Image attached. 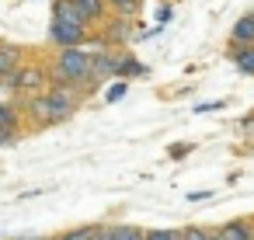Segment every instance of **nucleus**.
I'll return each mask as SVG.
<instances>
[{
	"label": "nucleus",
	"instance_id": "obj_13",
	"mask_svg": "<svg viewBox=\"0 0 254 240\" xmlns=\"http://www.w3.org/2000/svg\"><path fill=\"white\" fill-rule=\"evenodd\" d=\"M53 18H60V21H84V14H80V7L73 4V0H56L53 4ZM87 25V21H84ZM91 28V25H87Z\"/></svg>",
	"mask_w": 254,
	"mask_h": 240
},
{
	"label": "nucleus",
	"instance_id": "obj_7",
	"mask_svg": "<svg viewBox=\"0 0 254 240\" xmlns=\"http://www.w3.org/2000/svg\"><path fill=\"white\" fill-rule=\"evenodd\" d=\"M115 73H119V53L98 49V53H94V84L105 80V77H115Z\"/></svg>",
	"mask_w": 254,
	"mask_h": 240
},
{
	"label": "nucleus",
	"instance_id": "obj_5",
	"mask_svg": "<svg viewBox=\"0 0 254 240\" xmlns=\"http://www.w3.org/2000/svg\"><path fill=\"white\" fill-rule=\"evenodd\" d=\"M18 105H21L25 119H32L39 129H46V125H56V112H53V101H49V94H28V98H21Z\"/></svg>",
	"mask_w": 254,
	"mask_h": 240
},
{
	"label": "nucleus",
	"instance_id": "obj_9",
	"mask_svg": "<svg viewBox=\"0 0 254 240\" xmlns=\"http://www.w3.org/2000/svg\"><path fill=\"white\" fill-rule=\"evenodd\" d=\"M73 4L80 7V14H84L87 25H98V21L108 18V0H73Z\"/></svg>",
	"mask_w": 254,
	"mask_h": 240
},
{
	"label": "nucleus",
	"instance_id": "obj_18",
	"mask_svg": "<svg viewBox=\"0 0 254 240\" xmlns=\"http://www.w3.org/2000/svg\"><path fill=\"white\" fill-rule=\"evenodd\" d=\"M108 7H112V11H119L122 18H129V14L139 7V0H108Z\"/></svg>",
	"mask_w": 254,
	"mask_h": 240
},
{
	"label": "nucleus",
	"instance_id": "obj_26",
	"mask_svg": "<svg viewBox=\"0 0 254 240\" xmlns=\"http://www.w3.org/2000/svg\"><path fill=\"white\" fill-rule=\"evenodd\" d=\"M21 240H46V237H21Z\"/></svg>",
	"mask_w": 254,
	"mask_h": 240
},
{
	"label": "nucleus",
	"instance_id": "obj_6",
	"mask_svg": "<svg viewBox=\"0 0 254 240\" xmlns=\"http://www.w3.org/2000/svg\"><path fill=\"white\" fill-rule=\"evenodd\" d=\"M240 46H254V11L237 18L230 28V49H240Z\"/></svg>",
	"mask_w": 254,
	"mask_h": 240
},
{
	"label": "nucleus",
	"instance_id": "obj_16",
	"mask_svg": "<svg viewBox=\"0 0 254 240\" xmlns=\"http://www.w3.org/2000/svg\"><path fill=\"white\" fill-rule=\"evenodd\" d=\"M115 240H146V230H139V226H115Z\"/></svg>",
	"mask_w": 254,
	"mask_h": 240
},
{
	"label": "nucleus",
	"instance_id": "obj_10",
	"mask_svg": "<svg viewBox=\"0 0 254 240\" xmlns=\"http://www.w3.org/2000/svg\"><path fill=\"white\" fill-rule=\"evenodd\" d=\"M21 122H25V115H21V105L14 98L0 101V129H21Z\"/></svg>",
	"mask_w": 254,
	"mask_h": 240
},
{
	"label": "nucleus",
	"instance_id": "obj_11",
	"mask_svg": "<svg viewBox=\"0 0 254 240\" xmlns=\"http://www.w3.org/2000/svg\"><path fill=\"white\" fill-rule=\"evenodd\" d=\"M25 63V49H18V46H0V73H11L14 66H21Z\"/></svg>",
	"mask_w": 254,
	"mask_h": 240
},
{
	"label": "nucleus",
	"instance_id": "obj_4",
	"mask_svg": "<svg viewBox=\"0 0 254 240\" xmlns=\"http://www.w3.org/2000/svg\"><path fill=\"white\" fill-rule=\"evenodd\" d=\"M49 42H53L56 49L84 46V42H87V25H84V21H60V18H53V25H49Z\"/></svg>",
	"mask_w": 254,
	"mask_h": 240
},
{
	"label": "nucleus",
	"instance_id": "obj_15",
	"mask_svg": "<svg viewBox=\"0 0 254 240\" xmlns=\"http://www.w3.org/2000/svg\"><path fill=\"white\" fill-rule=\"evenodd\" d=\"M94 233H98V223H87V226H73L60 233V240H94Z\"/></svg>",
	"mask_w": 254,
	"mask_h": 240
},
{
	"label": "nucleus",
	"instance_id": "obj_24",
	"mask_svg": "<svg viewBox=\"0 0 254 240\" xmlns=\"http://www.w3.org/2000/svg\"><path fill=\"white\" fill-rule=\"evenodd\" d=\"M188 198H191V202H205V198H212V191H191Z\"/></svg>",
	"mask_w": 254,
	"mask_h": 240
},
{
	"label": "nucleus",
	"instance_id": "obj_14",
	"mask_svg": "<svg viewBox=\"0 0 254 240\" xmlns=\"http://www.w3.org/2000/svg\"><path fill=\"white\" fill-rule=\"evenodd\" d=\"M143 73H146V66H143L136 56H129V53H126V56H119V73H115V77L129 80V77H143Z\"/></svg>",
	"mask_w": 254,
	"mask_h": 240
},
{
	"label": "nucleus",
	"instance_id": "obj_2",
	"mask_svg": "<svg viewBox=\"0 0 254 240\" xmlns=\"http://www.w3.org/2000/svg\"><path fill=\"white\" fill-rule=\"evenodd\" d=\"M53 84L49 77V63H21L14 66L7 77H0V87H7L11 94H46Z\"/></svg>",
	"mask_w": 254,
	"mask_h": 240
},
{
	"label": "nucleus",
	"instance_id": "obj_20",
	"mask_svg": "<svg viewBox=\"0 0 254 240\" xmlns=\"http://www.w3.org/2000/svg\"><path fill=\"white\" fill-rule=\"evenodd\" d=\"M21 139V129H0V146H14Z\"/></svg>",
	"mask_w": 254,
	"mask_h": 240
},
{
	"label": "nucleus",
	"instance_id": "obj_28",
	"mask_svg": "<svg viewBox=\"0 0 254 240\" xmlns=\"http://www.w3.org/2000/svg\"><path fill=\"white\" fill-rule=\"evenodd\" d=\"M0 77H4V73H0Z\"/></svg>",
	"mask_w": 254,
	"mask_h": 240
},
{
	"label": "nucleus",
	"instance_id": "obj_19",
	"mask_svg": "<svg viewBox=\"0 0 254 240\" xmlns=\"http://www.w3.org/2000/svg\"><path fill=\"white\" fill-rule=\"evenodd\" d=\"M146 240H185L181 230H146Z\"/></svg>",
	"mask_w": 254,
	"mask_h": 240
},
{
	"label": "nucleus",
	"instance_id": "obj_22",
	"mask_svg": "<svg viewBox=\"0 0 254 240\" xmlns=\"http://www.w3.org/2000/svg\"><path fill=\"white\" fill-rule=\"evenodd\" d=\"M94 240H115V226H108V223H98V233H94Z\"/></svg>",
	"mask_w": 254,
	"mask_h": 240
},
{
	"label": "nucleus",
	"instance_id": "obj_8",
	"mask_svg": "<svg viewBox=\"0 0 254 240\" xmlns=\"http://www.w3.org/2000/svg\"><path fill=\"white\" fill-rule=\"evenodd\" d=\"M219 233L226 240H254V219H226Z\"/></svg>",
	"mask_w": 254,
	"mask_h": 240
},
{
	"label": "nucleus",
	"instance_id": "obj_1",
	"mask_svg": "<svg viewBox=\"0 0 254 240\" xmlns=\"http://www.w3.org/2000/svg\"><path fill=\"white\" fill-rule=\"evenodd\" d=\"M49 77H53V84H77V87L94 84V53L87 46L60 49L56 60L49 63Z\"/></svg>",
	"mask_w": 254,
	"mask_h": 240
},
{
	"label": "nucleus",
	"instance_id": "obj_27",
	"mask_svg": "<svg viewBox=\"0 0 254 240\" xmlns=\"http://www.w3.org/2000/svg\"><path fill=\"white\" fill-rule=\"evenodd\" d=\"M46 240H60V237H46Z\"/></svg>",
	"mask_w": 254,
	"mask_h": 240
},
{
	"label": "nucleus",
	"instance_id": "obj_23",
	"mask_svg": "<svg viewBox=\"0 0 254 240\" xmlns=\"http://www.w3.org/2000/svg\"><path fill=\"white\" fill-rule=\"evenodd\" d=\"M188 153H191L188 143H174V146H171V157H174V160H181V157H188Z\"/></svg>",
	"mask_w": 254,
	"mask_h": 240
},
{
	"label": "nucleus",
	"instance_id": "obj_21",
	"mask_svg": "<svg viewBox=\"0 0 254 240\" xmlns=\"http://www.w3.org/2000/svg\"><path fill=\"white\" fill-rule=\"evenodd\" d=\"M105 98H108V101H119V98H126V80H122V77H119V84H112V87H108V94H105Z\"/></svg>",
	"mask_w": 254,
	"mask_h": 240
},
{
	"label": "nucleus",
	"instance_id": "obj_25",
	"mask_svg": "<svg viewBox=\"0 0 254 240\" xmlns=\"http://www.w3.org/2000/svg\"><path fill=\"white\" fill-rule=\"evenodd\" d=\"M212 240H226V237H223V233H219V226H216V230H212Z\"/></svg>",
	"mask_w": 254,
	"mask_h": 240
},
{
	"label": "nucleus",
	"instance_id": "obj_12",
	"mask_svg": "<svg viewBox=\"0 0 254 240\" xmlns=\"http://www.w3.org/2000/svg\"><path fill=\"white\" fill-rule=\"evenodd\" d=\"M230 60L240 73L254 77V46H240V49H230Z\"/></svg>",
	"mask_w": 254,
	"mask_h": 240
},
{
	"label": "nucleus",
	"instance_id": "obj_3",
	"mask_svg": "<svg viewBox=\"0 0 254 240\" xmlns=\"http://www.w3.org/2000/svg\"><path fill=\"white\" fill-rule=\"evenodd\" d=\"M84 87H77V84H49V101H53V112H56V125L60 122H70L73 115H77V108H80V94Z\"/></svg>",
	"mask_w": 254,
	"mask_h": 240
},
{
	"label": "nucleus",
	"instance_id": "obj_17",
	"mask_svg": "<svg viewBox=\"0 0 254 240\" xmlns=\"http://www.w3.org/2000/svg\"><path fill=\"white\" fill-rule=\"evenodd\" d=\"M181 237H185V240H212V230H209V226H185Z\"/></svg>",
	"mask_w": 254,
	"mask_h": 240
}]
</instances>
